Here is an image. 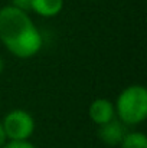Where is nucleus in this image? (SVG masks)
<instances>
[{"mask_svg": "<svg viewBox=\"0 0 147 148\" xmlns=\"http://www.w3.org/2000/svg\"><path fill=\"white\" fill-rule=\"evenodd\" d=\"M0 40L13 56L20 59L35 56L43 46L42 33L29 13L13 4L0 9Z\"/></svg>", "mask_w": 147, "mask_h": 148, "instance_id": "f257e3e1", "label": "nucleus"}, {"mask_svg": "<svg viewBox=\"0 0 147 148\" xmlns=\"http://www.w3.org/2000/svg\"><path fill=\"white\" fill-rule=\"evenodd\" d=\"M117 118L127 127H136L147 118V89L144 85L126 86L114 102Z\"/></svg>", "mask_w": 147, "mask_h": 148, "instance_id": "f03ea898", "label": "nucleus"}, {"mask_svg": "<svg viewBox=\"0 0 147 148\" xmlns=\"http://www.w3.org/2000/svg\"><path fill=\"white\" fill-rule=\"evenodd\" d=\"M1 125L4 128L7 141H20V140H29L32 134L35 132V118L30 112L25 109H12L9 111Z\"/></svg>", "mask_w": 147, "mask_h": 148, "instance_id": "7ed1b4c3", "label": "nucleus"}, {"mask_svg": "<svg viewBox=\"0 0 147 148\" xmlns=\"http://www.w3.org/2000/svg\"><path fill=\"white\" fill-rule=\"evenodd\" d=\"M127 132H128V127L123 124L118 118H114L102 125H98L97 135L105 145L118 147Z\"/></svg>", "mask_w": 147, "mask_h": 148, "instance_id": "20e7f679", "label": "nucleus"}, {"mask_svg": "<svg viewBox=\"0 0 147 148\" xmlns=\"http://www.w3.org/2000/svg\"><path fill=\"white\" fill-rule=\"evenodd\" d=\"M88 112H90V118L92 119L94 124H97V127L117 118L114 102H111L107 98H97L95 101H92Z\"/></svg>", "mask_w": 147, "mask_h": 148, "instance_id": "39448f33", "label": "nucleus"}, {"mask_svg": "<svg viewBox=\"0 0 147 148\" xmlns=\"http://www.w3.org/2000/svg\"><path fill=\"white\" fill-rule=\"evenodd\" d=\"M63 9V0H30V10L42 17H53Z\"/></svg>", "mask_w": 147, "mask_h": 148, "instance_id": "423d86ee", "label": "nucleus"}, {"mask_svg": "<svg viewBox=\"0 0 147 148\" xmlns=\"http://www.w3.org/2000/svg\"><path fill=\"white\" fill-rule=\"evenodd\" d=\"M120 148H147V137L140 131H128L118 145Z\"/></svg>", "mask_w": 147, "mask_h": 148, "instance_id": "0eeeda50", "label": "nucleus"}, {"mask_svg": "<svg viewBox=\"0 0 147 148\" xmlns=\"http://www.w3.org/2000/svg\"><path fill=\"white\" fill-rule=\"evenodd\" d=\"M1 148H38L29 140H20V141H7Z\"/></svg>", "mask_w": 147, "mask_h": 148, "instance_id": "6e6552de", "label": "nucleus"}, {"mask_svg": "<svg viewBox=\"0 0 147 148\" xmlns=\"http://www.w3.org/2000/svg\"><path fill=\"white\" fill-rule=\"evenodd\" d=\"M10 4H13L14 7H17L23 12H28V13L30 12V0H12Z\"/></svg>", "mask_w": 147, "mask_h": 148, "instance_id": "1a4fd4ad", "label": "nucleus"}, {"mask_svg": "<svg viewBox=\"0 0 147 148\" xmlns=\"http://www.w3.org/2000/svg\"><path fill=\"white\" fill-rule=\"evenodd\" d=\"M6 143H7V137H6L4 128H3V125H1V121H0V148L3 147Z\"/></svg>", "mask_w": 147, "mask_h": 148, "instance_id": "9d476101", "label": "nucleus"}, {"mask_svg": "<svg viewBox=\"0 0 147 148\" xmlns=\"http://www.w3.org/2000/svg\"><path fill=\"white\" fill-rule=\"evenodd\" d=\"M3 71H4V60L0 58V75L3 73Z\"/></svg>", "mask_w": 147, "mask_h": 148, "instance_id": "9b49d317", "label": "nucleus"}]
</instances>
